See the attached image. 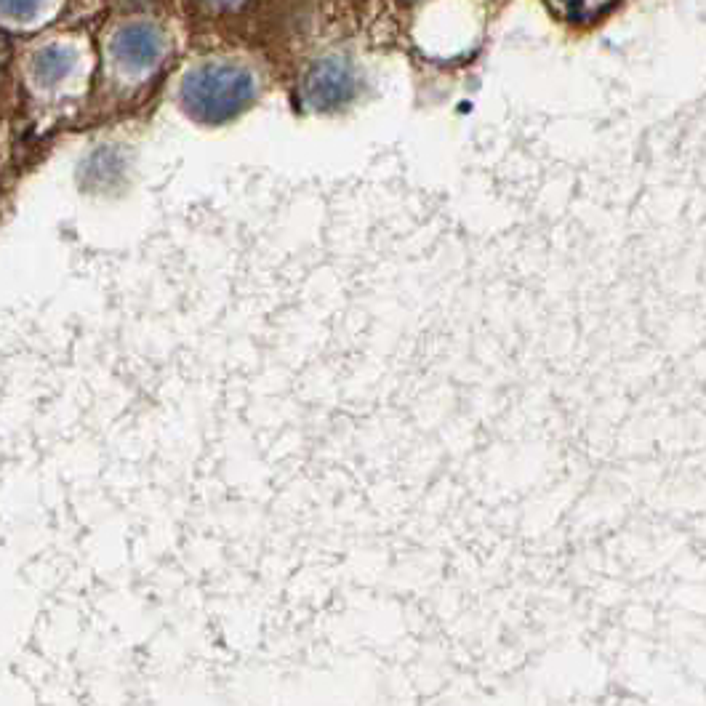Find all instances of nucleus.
<instances>
[{
	"instance_id": "nucleus-1",
	"label": "nucleus",
	"mask_w": 706,
	"mask_h": 706,
	"mask_svg": "<svg viewBox=\"0 0 706 706\" xmlns=\"http://www.w3.org/2000/svg\"><path fill=\"white\" fill-rule=\"evenodd\" d=\"M256 99L254 72L243 64L206 62L192 67L179 86L182 110L203 126L230 123Z\"/></svg>"
},
{
	"instance_id": "nucleus-2",
	"label": "nucleus",
	"mask_w": 706,
	"mask_h": 706,
	"mask_svg": "<svg viewBox=\"0 0 706 706\" xmlns=\"http://www.w3.org/2000/svg\"><path fill=\"white\" fill-rule=\"evenodd\" d=\"M355 91V72L342 59H320L307 70L302 83L304 102L318 112L336 110V107L352 102Z\"/></svg>"
},
{
	"instance_id": "nucleus-3",
	"label": "nucleus",
	"mask_w": 706,
	"mask_h": 706,
	"mask_svg": "<svg viewBox=\"0 0 706 706\" xmlns=\"http://www.w3.org/2000/svg\"><path fill=\"white\" fill-rule=\"evenodd\" d=\"M112 59L131 72L150 70L166 51V35L155 22H126L110 43Z\"/></svg>"
},
{
	"instance_id": "nucleus-4",
	"label": "nucleus",
	"mask_w": 706,
	"mask_h": 706,
	"mask_svg": "<svg viewBox=\"0 0 706 706\" xmlns=\"http://www.w3.org/2000/svg\"><path fill=\"white\" fill-rule=\"evenodd\" d=\"M75 62H78L75 48L46 46L35 54L32 72H35V80H38L40 86H56V83H62V80L70 75Z\"/></svg>"
},
{
	"instance_id": "nucleus-5",
	"label": "nucleus",
	"mask_w": 706,
	"mask_h": 706,
	"mask_svg": "<svg viewBox=\"0 0 706 706\" xmlns=\"http://www.w3.org/2000/svg\"><path fill=\"white\" fill-rule=\"evenodd\" d=\"M40 11V0H0V14L16 22H30Z\"/></svg>"
},
{
	"instance_id": "nucleus-6",
	"label": "nucleus",
	"mask_w": 706,
	"mask_h": 706,
	"mask_svg": "<svg viewBox=\"0 0 706 706\" xmlns=\"http://www.w3.org/2000/svg\"><path fill=\"white\" fill-rule=\"evenodd\" d=\"M200 3H206L208 8H219V11H230V8H238L243 0H200Z\"/></svg>"
}]
</instances>
